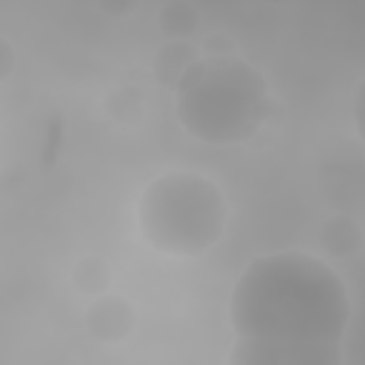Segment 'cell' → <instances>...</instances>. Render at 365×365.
Wrapping results in <instances>:
<instances>
[{"label": "cell", "instance_id": "cell-12", "mask_svg": "<svg viewBox=\"0 0 365 365\" xmlns=\"http://www.w3.org/2000/svg\"><path fill=\"white\" fill-rule=\"evenodd\" d=\"M11 71V46H9V40L3 37L0 40V74L6 77Z\"/></svg>", "mask_w": 365, "mask_h": 365}, {"label": "cell", "instance_id": "cell-2", "mask_svg": "<svg viewBox=\"0 0 365 365\" xmlns=\"http://www.w3.org/2000/svg\"><path fill=\"white\" fill-rule=\"evenodd\" d=\"M180 125L200 143L237 145L274 114L268 80L242 57H200L174 88Z\"/></svg>", "mask_w": 365, "mask_h": 365}, {"label": "cell", "instance_id": "cell-13", "mask_svg": "<svg viewBox=\"0 0 365 365\" xmlns=\"http://www.w3.org/2000/svg\"><path fill=\"white\" fill-rule=\"evenodd\" d=\"M100 9L106 14H114V17H123L128 11H134V3H100Z\"/></svg>", "mask_w": 365, "mask_h": 365}, {"label": "cell", "instance_id": "cell-3", "mask_svg": "<svg viewBox=\"0 0 365 365\" xmlns=\"http://www.w3.org/2000/svg\"><path fill=\"white\" fill-rule=\"evenodd\" d=\"M228 222V202L214 180L197 171H165L137 200L143 240L171 257H200L220 242Z\"/></svg>", "mask_w": 365, "mask_h": 365}, {"label": "cell", "instance_id": "cell-7", "mask_svg": "<svg viewBox=\"0 0 365 365\" xmlns=\"http://www.w3.org/2000/svg\"><path fill=\"white\" fill-rule=\"evenodd\" d=\"M157 26L165 34V40H188L200 26V9L188 0L163 3L157 11Z\"/></svg>", "mask_w": 365, "mask_h": 365}, {"label": "cell", "instance_id": "cell-10", "mask_svg": "<svg viewBox=\"0 0 365 365\" xmlns=\"http://www.w3.org/2000/svg\"><path fill=\"white\" fill-rule=\"evenodd\" d=\"M200 51H202V57H228V54H234V40L225 31H211L202 40Z\"/></svg>", "mask_w": 365, "mask_h": 365}, {"label": "cell", "instance_id": "cell-5", "mask_svg": "<svg viewBox=\"0 0 365 365\" xmlns=\"http://www.w3.org/2000/svg\"><path fill=\"white\" fill-rule=\"evenodd\" d=\"M200 57H202V51L191 40H165L154 51V60H151V68H154L157 83H163L168 88H177L180 80L194 68V63Z\"/></svg>", "mask_w": 365, "mask_h": 365}, {"label": "cell", "instance_id": "cell-4", "mask_svg": "<svg viewBox=\"0 0 365 365\" xmlns=\"http://www.w3.org/2000/svg\"><path fill=\"white\" fill-rule=\"evenodd\" d=\"M137 325V311L125 297L103 294L86 308V328L97 342H123Z\"/></svg>", "mask_w": 365, "mask_h": 365}, {"label": "cell", "instance_id": "cell-1", "mask_svg": "<svg viewBox=\"0 0 365 365\" xmlns=\"http://www.w3.org/2000/svg\"><path fill=\"white\" fill-rule=\"evenodd\" d=\"M348 291L308 251H277L245 265L231 288L228 322L240 345L291 354H342Z\"/></svg>", "mask_w": 365, "mask_h": 365}, {"label": "cell", "instance_id": "cell-6", "mask_svg": "<svg viewBox=\"0 0 365 365\" xmlns=\"http://www.w3.org/2000/svg\"><path fill=\"white\" fill-rule=\"evenodd\" d=\"M319 245L331 257H354L362 248V228L348 214H334L319 225Z\"/></svg>", "mask_w": 365, "mask_h": 365}, {"label": "cell", "instance_id": "cell-9", "mask_svg": "<svg viewBox=\"0 0 365 365\" xmlns=\"http://www.w3.org/2000/svg\"><path fill=\"white\" fill-rule=\"evenodd\" d=\"M103 108L114 123H137L143 117V94L137 88H114L103 100Z\"/></svg>", "mask_w": 365, "mask_h": 365}, {"label": "cell", "instance_id": "cell-11", "mask_svg": "<svg viewBox=\"0 0 365 365\" xmlns=\"http://www.w3.org/2000/svg\"><path fill=\"white\" fill-rule=\"evenodd\" d=\"M354 128L365 145V77L359 80V86L354 91Z\"/></svg>", "mask_w": 365, "mask_h": 365}, {"label": "cell", "instance_id": "cell-8", "mask_svg": "<svg viewBox=\"0 0 365 365\" xmlns=\"http://www.w3.org/2000/svg\"><path fill=\"white\" fill-rule=\"evenodd\" d=\"M68 277H71V285H74L83 297H91V299L108 294V285H111V268H108V262H106L103 257H97V254H88V257L77 259Z\"/></svg>", "mask_w": 365, "mask_h": 365}]
</instances>
